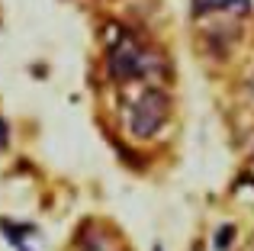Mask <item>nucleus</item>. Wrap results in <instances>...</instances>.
I'll return each mask as SVG.
<instances>
[{"label":"nucleus","mask_w":254,"mask_h":251,"mask_svg":"<svg viewBox=\"0 0 254 251\" xmlns=\"http://www.w3.org/2000/svg\"><path fill=\"white\" fill-rule=\"evenodd\" d=\"M106 68H110L113 81H138V77H148V74H164V58L158 55L151 45L135 42L132 36H123L119 42L110 45L106 52Z\"/></svg>","instance_id":"obj_1"},{"label":"nucleus","mask_w":254,"mask_h":251,"mask_svg":"<svg viewBox=\"0 0 254 251\" xmlns=\"http://www.w3.org/2000/svg\"><path fill=\"white\" fill-rule=\"evenodd\" d=\"M168 113H171V100L164 90H155V87L142 90L129 103V132L135 138H151L168 123Z\"/></svg>","instance_id":"obj_2"},{"label":"nucleus","mask_w":254,"mask_h":251,"mask_svg":"<svg viewBox=\"0 0 254 251\" xmlns=\"http://www.w3.org/2000/svg\"><path fill=\"white\" fill-rule=\"evenodd\" d=\"M81 251H126L123 245L116 242V235L106 232L103 226H93V222H87L84 232H81Z\"/></svg>","instance_id":"obj_3"},{"label":"nucleus","mask_w":254,"mask_h":251,"mask_svg":"<svg viewBox=\"0 0 254 251\" xmlns=\"http://www.w3.org/2000/svg\"><path fill=\"white\" fill-rule=\"evenodd\" d=\"M254 6V0H193V13L203 16L212 10H232V13H248Z\"/></svg>","instance_id":"obj_4"},{"label":"nucleus","mask_w":254,"mask_h":251,"mask_svg":"<svg viewBox=\"0 0 254 251\" xmlns=\"http://www.w3.org/2000/svg\"><path fill=\"white\" fill-rule=\"evenodd\" d=\"M232 235H235V229H232V226H229V229H222V232H219V235H216V248H222V245H229V242H232Z\"/></svg>","instance_id":"obj_5"},{"label":"nucleus","mask_w":254,"mask_h":251,"mask_svg":"<svg viewBox=\"0 0 254 251\" xmlns=\"http://www.w3.org/2000/svg\"><path fill=\"white\" fill-rule=\"evenodd\" d=\"M6 142H10V129H6V123L0 120V148H3Z\"/></svg>","instance_id":"obj_6"}]
</instances>
